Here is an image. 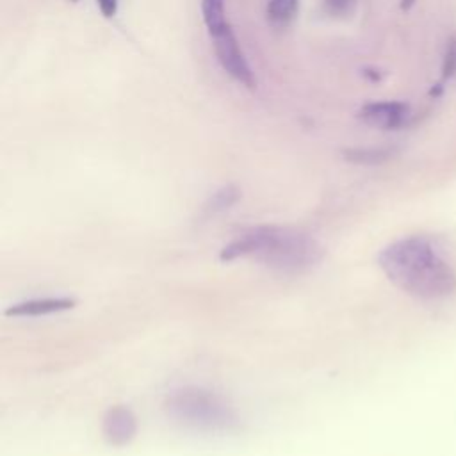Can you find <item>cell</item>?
Returning a JSON list of instances; mask_svg holds the SVG:
<instances>
[{
	"instance_id": "9",
	"label": "cell",
	"mask_w": 456,
	"mask_h": 456,
	"mask_svg": "<svg viewBox=\"0 0 456 456\" xmlns=\"http://www.w3.org/2000/svg\"><path fill=\"white\" fill-rule=\"evenodd\" d=\"M392 153L390 148H353L344 151L346 159L356 164H379L388 160Z\"/></svg>"
},
{
	"instance_id": "2",
	"label": "cell",
	"mask_w": 456,
	"mask_h": 456,
	"mask_svg": "<svg viewBox=\"0 0 456 456\" xmlns=\"http://www.w3.org/2000/svg\"><path fill=\"white\" fill-rule=\"evenodd\" d=\"M242 256H251L283 274H301L321 262L322 248L301 230L267 224L244 232L219 255L223 262Z\"/></svg>"
},
{
	"instance_id": "4",
	"label": "cell",
	"mask_w": 456,
	"mask_h": 456,
	"mask_svg": "<svg viewBox=\"0 0 456 456\" xmlns=\"http://www.w3.org/2000/svg\"><path fill=\"white\" fill-rule=\"evenodd\" d=\"M210 36H212V43H214V52H216L221 66L242 86L253 89L255 87L253 71H251L249 64L246 62V59L240 52V46L237 43V37L232 32L230 25L224 23L219 30L212 32Z\"/></svg>"
},
{
	"instance_id": "7",
	"label": "cell",
	"mask_w": 456,
	"mask_h": 456,
	"mask_svg": "<svg viewBox=\"0 0 456 456\" xmlns=\"http://www.w3.org/2000/svg\"><path fill=\"white\" fill-rule=\"evenodd\" d=\"M75 306V299L69 297H37L23 303H16L5 310L7 317H39L55 312H64Z\"/></svg>"
},
{
	"instance_id": "15",
	"label": "cell",
	"mask_w": 456,
	"mask_h": 456,
	"mask_svg": "<svg viewBox=\"0 0 456 456\" xmlns=\"http://www.w3.org/2000/svg\"><path fill=\"white\" fill-rule=\"evenodd\" d=\"M69 2H78V0H69Z\"/></svg>"
},
{
	"instance_id": "6",
	"label": "cell",
	"mask_w": 456,
	"mask_h": 456,
	"mask_svg": "<svg viewBox=\"0 0 456 456\" xmlns=\"http://www.w3.org/2000/svg\"><path fill=\"white\" fill-rule=\"evenodd\" d=\"M410 107L401 102H374L367 103L360 110V118L363 123L376 128H399L406 123Z\"/></svg>"
},
{
	"instance_id": "13",
	"label": "cell",
	"mask_w": 456,
	"mask_h": 456,
	"mask_svg": "<svg viewBox=\"0 0 456 456\" xmlns=\"http://www.w3.org/2000/svg\"><path fill=\"white\" fill-rule=\"evenodd\" d=\"M358 0H326V7L333 14H347L354 9Z\"/></svg>"
},
{
	"instance_id": "5",
	"label": "cell",
	"mask_w": 456,
	"mask_h": 456,
	"mask_svg": "<svg viewBox=\"0 0 456 456\" xmlns=\"http://www.w3.org/2000/svg\"><path fill=\"white\" fill-rule=\"evenodd\" d=\"M102 433L114 447L128 445L137 433V419L134 411L123 404L109 408L102 420Z\"/></svg>"
},
{
	"instance_id": "14",
	"label": "cell",
	"mask_w": 456,
	"mask_h": 456,
	"mask_svg": "<svg viewBox=\"0 0 456 456\" xmlns=\"http://www.w3.org/2000/svg\"><path fill=\"white\" fill-rule=\"evenodd\" d=\"M98 2V7L102 11V14L105 18H112L118 11V0H96Z\"/></svg>"
},
{
	"instance_id": "12",
	"label": "cell",
	"mask_w": 456,
	"mask_h": 456,
	"mask_svg": "<svg viewBox=\"0 0 456 456\" xmlns=\"http://www.w3.org/2000/svg\"><path fill=\"white\" fill-rule=\"evenodd\" d=\"M452 75H456V37L449 41L444 57V78H451Z\"/></svg>"
},
{
	"instance_id": "8",
	"label": "cell",
	"mask_w": 456,
	"mask_h": 456,
	"mask_svg": "<svg viewBox=\"0 0 456 456\" xmlns=\"http://www.w3.org/2000/svg\"><path fill=\"white\" fill-rule=\"evenodd\" d=\"M297 14V0H269L267 20L273 27L283 28L294 21Z\"/></svg>"
},
{
	"instance_id": "10",
	"label": "cell",
	"mask_w": 456,
	"mask_h": 456,
	"mask_svg": "<svg viewBox=\"0 0 456 456\" xmlns=\"http://www.w3.org/2000/svg\"><path fill=\"white\" fill-rule=\"evenodd\" d=\"M201 12H203V21L210 34L219 30L226 23L224 0H201Z\"/></svg>"
},
{
	"instance_id": "11",
	"label": "cell",
	"mask_w": 456,
	"mask_h": 456,
	"mask_svg": "<svg viewBox=\"0 0 456 456\" xmlns=\"http://www.w3.org/2000/svg\"><path fill=\"white\" fill-rule=\"evenodd\" d=\"M237 200H239V189L233 187V185H228V187L217 191V192L212 196V200H210V203H208V208H210V210H216V212H217V210H224V208L232 207Z\"/></svg>"
},
{
	"instance_id": "3",
	"label": "cell",
	"mask_w": 456,
	"mask_h": 456,
	"mask_svg": "<svg viewBox=\"0 0 456 456\" xmlns=\"http://www.w3.org/2000/svg\"><path fill=\"white\" fill-rule=\"evenodd\" d=\"M166 410L173 420L196 431L235 433L240 428V420L228 403L198 387L175 390L166 401Z\"/></svg>"
},
{
	"instance_id": "1",
	"label": "cell",
	"mask_w": 456,
	"mask_h": 456,
	"mask_svg": "<svg viewBox=\"0 0 456 456\" xmlns=\"http://www.w3.org/2000/svg\"><path fill=\"white\" fill-rule=\"evenodd\" d=\"M378 264L395 287L419 299H440L456 289L452 265L424 235H411L388 244L379 251Z\"/></svg>"
}]
</instances>
